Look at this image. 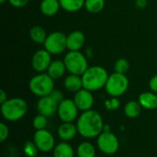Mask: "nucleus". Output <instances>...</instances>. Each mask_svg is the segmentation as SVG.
<instances>
[{
	"mask_svg": "<svg viewBox=\"0 0 157 157\" xmlns=\"http://www.w3.org/2000/svg\"><path fill=\"white\" fill-rule=\"evenodd\" d=\"M78 134L85 139H94L103 132L104 121L101 114L95 110L89 109L81 113L76 120Z\"/></svg>",
	"mask_w": 157,
	"mask_h": 157,
	"instance_id": "f257e3e1",
	"label": "nucleus"
},
{
	"mask_svg": "<svg viewBox=\"0 0 157 157\" xmlns=\"http://www.w3.org/2000/svg\"><path fill=\"white\" fill-rule=\"evenodd\" d=\"M109 76V75L104 67L100 65L89 66L82 75L83 86L91 92L100 90L105 87Z\"/></svg>",
	"mask_w": 157,
	"mask_h": 157,
	"instance_id": "f03ea898",
	"label": "nucleus"
},
{
	"mask_svg": "<svg viewBox=\"0 0 157 157\" xmlns=\"http://www.w3.org/2000/svg\"><path fill=\"white\" fill-rule=\"evenodd\" d=\"M0 109L4 120L14 122L25 117L28 112V103L21 98H12L1 104Z\"/></svg>",
	"mask_w": 157,
	"mask_h": 157,
	"instance_id": "7ed1b4c3",
	"label": "nucleus"
},
{
	"mask_svg": "<svg viewBox=\"0 0 157 157\" xmlns=\"http://www.w3.org/2000/svg\"><path fill=\"white\" fill-rule=\"evenodd\" d=\"M29 88L33 95L39 98L46 97L54 89V80L47 73H38L30 78Z\"/></svg>",
	"mask_w": 157,
	"mask_h": 157,
	"instance_id": "20e7f679",
	"label": "nucleus"
},
{
	"mask_svg": "<svg viewBox=\"0 0 157 157\" xmlns=\"http://www.w3.org/2000/svg\"><path fill=\"white\" fill-rule=\"evenodd\" d=\"M63 62L69 74L81 76L89 67L87 58L79 51H69L65 54Z\"/></svg>",
	"mask_w": 157,
	"mask_h": 157,
	"instance_id": "39448f33",
	"label": "nucleus"
},
{
	"mask_svg": "<svg viewBox=\"0 0 157 157\" xmlns=\"http://www.w3.org/2000/svg\"><path fill=\"white\" fill-rule=\"evenodd\" d=\"M129 85L130 82L126 75L114 72L109 75L104 88L109 97L120 98L127 92Z\"/></svg>",
	"mask_w": 157,
	"mask_h": 157,
	"instance_id": "423d86ee",
	"label": "nucleus"
},
{
	"mask_svg": "<svg viewBox=\"0 0 157 157\" xmlns=\"http://www.w3.org/2000/svg\"><path fill=\"white\" fill-rule=\"evenodd\" d=\"M98 151L106 155H115L120 148V141L112 132H102L97 138Z\"/></svg>",
	"mask_w": 157,
	"mask_h": 157,
	"instance_id": "0eeeda50",
	"label": "nucleus"
},
{
	"mask_svg": "<svg viewBox=\"0 0 157 157\" xmlns=\"http://www.w3.org/2000/svg\"><path fill=\"white\" fill-rule=\"evenodd\" d=\"M67 36L61 31H53L48 34L43 45L44 49L47 50L52 55L61 54L67 49L66 44Z\"/></svg>",
	"mask_w": 157,
	"mask_h": 157,
	"instance_id": "6e6552de",
	"label": "nucleus"
},
{
	"mask_svg": "<svg viewBox=\"0 0 157 157\" xmlns=\"http://www.w3.org/2000/svg\"><path fill=\"white\" fill-rule=\"evenodd\" d=\"M79 111L74 99L64 98L58 105L57 115L62 122H74L79 117Z\"/></svg>",
	"mask_w": 157,
	"mask_h": 157,
	"instance_id": "1a4fd4ad",
	"label": "nucleus"
},
{
	"mask_svg": "<svg viewBox=\"0 0 157 157\" xmlns=\"http://www.w3.org/2000/svg\"><path fill=\"white\" fill-rule=\"evenodd\" d=\"M32 141L38 147L39 151L41 153L52 152L53 148L56 145L54 136L50 131L46 129L35 131Z\"/></svg>",
	"mask_w": 157,
	"mask_h": 157,
	"instance_id": "9d476101",
	"label": "nucleus"
},
{
	"mask_svg": "<svg viewBox=\"0 0 157 157\" xmlns=\"http://www.w3.org/2000/svg\"><path fill=\"white\" fill-rule=\"evenodd\" d=\"M52 62V54L47 50L40 49L34 52L31 59V65L35 72L44 73L47 71Z\"/></svg>",
	"mask_w": 157,
	"mask_h": 157,
	"instance_id": "9b49d317",
	"label": "nucleus"
},
{
	"mask_svg": "<svg viewBox=\"0 0 157 157\" xmlns=\"http://www.w3.org/2000/svg\"><path fill=\"white\" fill-rule=\"evenodd\" d=\"M73 99L75 105L77 106L78 109L82 112L92 109L95 102L92 92L86 88H82L81 90L75 93Z\"/></svg>",
	"mask_w": 157,
	"mask_h": 157,
	"instance_id": "f8f14e48",
	"label": "nucleus"
},
{
	"mask_svg": "<svg viewBox=\"0 0 157 157\" xmlns=\"http://www.w3.org/2000/svg\"><path fill=\"white\" fill-rule=\"evenodd\" d=\"M58 103H56L50 96L40 98L37 102V110L39 114H41L47 118L52 117L54 114H57Z\"/></svg>",
	"mask_w": 157,
	"mask_h": 157,
	"instance_id": "ddd939ff",
	"label": "nucleus"
},
{
	"mask_svg": "<svg viewBox=\"0 0 157 157\" xmlns=\"http://www.w3.org/2000/svg\"><path fill=\"white\" fill-rule=\"evenodd\" d=\"M77 133V127L74 122H62L57 129V135L63 142L74 140Z\"/></svg>",
	"mask_w": 157,
	"mask_h": 157,
	"instance_id": "4468645a",
	"label": "nucleus"
},
{
	"mask_svg": "<svg viewBox=\"0 0 157 157\" xmlns=\"http://www.w3.org/2000/svg\"><path fill=\"white\" fill-rule=\"evenodd\" d=\"M86 42V36L80 30H74L67 35L66 44L68 51H80Z\"/></svg>",
	"mask_w": 157,
	"mask_h": 157,
	"instance_id": "2eb2a0df",
	"label": "nucleus"
},
{
	"mask_svg": "<svg viewBox=\"0 0 157 157\" xmlns=\"http://www.w3.org/2000/svg\"><path fill=\"white\" fill-rule=\"evenodd\" d=\"M137 100L144 109L154 110L157 109V94L152 92L151 90L141 93Z\"/></svg>",
	"mask_w": 157,
	"mask_h": 157,
	"instance_id": "dca6fc26",
	"label": "nucleus"
},
{
	"mask_svg": "<svg viewBox=\"0 0 157 157\" xmlns=\"http://www.w3.org/2000/svg\"><path fill=\"white\" fill-rule=\"evenodd\" d=\"M63 86L67 91L72 93H76L77 91L84 88L82 76L69 74L63 80Z\"/></svg>",
	"mask_w": 157,
	"mask_h": 157,
	"instance_id": "f3484780",
	"label": "nucleus"
},
{
	"mask_svg": "<svg viewBox=\"0 0 157 157\" xmlns=\"http://www.w3.org/2000/svg\"><path fill=\"white\" fill-rule=\"evenodd\" d=\"M66 71L67 70L63 60H53L46 72L53 80H56L63 77Z\"/></svg>",
	"mask_w": 157,
	"mask_h": 157,
	"instance_id": "a211bd4d",
	"label": "nucleus"
},
{
	"mask_svg": "<svg viewBox=\"0 0 157 157\" xmlns=\"http://www.w3.org/2000/svg\"><path fill=\"white\" fill-rule=\"evenodd\" d=\"M61 8L59 0H42L40 5V9L42 15L52 17L58 13Z\"/></svg>",
	"mask_w": 157,
	"mask_h": 157,
	"instance_id": "6ab92c4d",
	"label": "nucleus"
},
{
	"mask_svg": "<svg viewBox=\"0 0 157 157\" xmlns=\"http://www.w3.org/2000/svg\"><path fill=\"white\" fill-rule=\"evenodd\" d=\"M75 151L68 142H60L56 144L52 150V157H75Z\"/></svg>",
	"mask_w": 157,
	"mask_h": 157,
	"instance_id": "aec40b11",
	"label": "nucleus"
},
{
	"mask_svg": "<svg viewBox=\"0 0 157 157\" xmlns=\"http://www.w3.org/2000/svg\"><path fill=\"white\" fill-rule=\"evenodd\" d=\"M96 154L95 145L88 141L80 143L75 150V155L77 157H96Z\"/></svg>",
	"mask_w": 157,
	"mask_h": 157,
	"instance_id": "412c9836",
	"label": "nucleus"
},
{
	"mask_svg": "<svg viewBox=\"0 0 157 157\" xmlns=\"http://www.w3.org/2000/svg\"><path fill=\"white\" fill-rule=\"evenodd\" d=\"M143 107L138 100H130L128 101L123 109L124 114L129 119H136L142 113Z\"/></svg>",
	"mask_w": 157,
	"mask_h": 157,
	"instance_id": "4be33fe9",
	"label": "nucleus"
},
{
	"mask_svg": "<svg viewBox=\"0 0 157 157\" xmlns=\"http://www.w3.org/2000/svg\"><path fill=\"white\" fill-rule=\"evenodd\" d=\"M61 8L66 12H77L85 7L86 0H59Z\"/></svg>",
	"mask_w": 157,
	"mask_h": 157,
	"instance_id": "5701e85b",
	"label": "nucleus"
},
{
	"mask_svg": "<svg viewBox=\"0 0 157 157\" xmlns=\"http://www.w3.org/2000/svg\"><path fill=\"white\" fill-rule=\"evenodd\" d=\"M47 33L41 26H34L29 29V37L31 40L35 43L38 44H43L46 38H47Z\"/></svg>",
	"mask_w": 157,
	"mask_h": 157,
	"instance_id": "b1692460",
	"label": "nucleus"
},
{
	"mask_svg": "<svg viewBox=\"0 0 157 157\" xmlns=\"http://www.w3.org/2000/svg\"><path fill=\"white\" fill-rule=\"evenodd\" d=\"M105 6V0H86L85 8L91 14H97L103 10Z\"/></svg>",
	"mask_w": 157,
	"mask_h": 157,
	"instance_id": "393cba45",
	"label": "nucleus"
},
{
	"mask_svg": "<svg viewBox=\"0 0 157 157\" xmlns=\"http://www.w3.org/2000/svg\"><path fill=\"white\" fill-rule=\"evenodd\" d=\"M22 151L27 157H37L39 149L33 141H27L22 146Z\"/></svg>",
	"mask_w": 157,
	"mask_h": 157,
	"instance_id": "a878e982",
	"label": "nucleus"
},
{
	"mask_svg": "<svg viewBox=\"0 0 157 157\" xmlns=\"http://www.w3.org/2000/svg\"><path fill=\"white\" fill-rule=\"evenodd\" d=\"M129 69H130V63L125 58H120L114 63V70L116 73L126 75Z\"/></svg>",
	"mask_w": 157,
	"mask_h": 157,
	"instance_id": "bb28decb",
	"label": "nucleus"
},
{
	"mask_svg": "<svg viewBox=\"0 0 157 157\" xmlns=\"http://www.w3.org/2000/svg\"><path fill=\"white\" fill-rule=\"evenodd\" d=\"M47 125H48V118L41 114L36 115L32 121V126L35 129V131L44 130L47 128Z\"/></svg>",
	"mask_w": 157,
	"mask_h": 157,
	"instance_id": "cd10ccee",
	"label": "nucleus"
},
{
	"mask_svg": "<svg viewBox=\"0 0 157 157\" xmlns=\"http://www.w3.org/2000/svg\"><path fill=\"white\" fill-rule=\"evenodd\" d=\"M104 106L105 109L109 111H114L116 109H118L121 106V101L119 99V98H115V97H109V98H107L104 102Z\"/></svg>",
	"mask_w": 157,
	"mask_h": 157,
	"instance_id": "c85d7f7f",
	"label": "nucleus"
},
{
	"mask_svg": "<svg viewBox=\"0 0 157 157\" xmlns=\"http://www.w3.org/2000/svg\"><path fill=\"white\" fill-rule=\"evenodd\" d=\"M9 136V129L8 126L5 122H1L0 124V142L4 143Z\"/></svg>",
	"mask_w": 157,
	"mask_h": 157,
	"instance_id": "c756f323",
	"label": "nucleus"
},
{
	"mask_svg": "<svg viewBox=\"0 0 157 157\" xmlns=\"http://www.w3.org/2000/svg\"><path fill=\"white\" fill-rule=\"evenodd\" d=\"M56 103H58V104H60L63 99H64V97H63V93L61 91V90H59V89H53L52 91V93L49 95Z\"/></svg>",
	"mask_w": 157,
	"mask_h": 157,
	"instance_id": "7c9ffc66",
	"label": "nucleus"
},
{
	"mask_svg": "<svg viewBox=\"0 0 157 157\" xmlns=\"http://www.w3.org/2000/svg\"><path fill=\"white\" fill-rule=\"evenodd\" d=\"M9 4L14 6V7H24L25 6H27L29 2V0H8Z\"/></svg>",
	"mask_w": 157,
	"mask_h": 157,
	"instance_id": "2f4dec72",
	"label": "nucleus"
},
{
	"mask_svg": "<svg viewBox=\"0 0 157 157\" xmlns=\"http://www.w3.org/2000/svg\"><path fill=\"white\" fill-rule=\"evenodd\" d=\"M149 88L152 92L157 94V75H155L151 77L149 81Z\"/></svg>",
	"mask_w": 157,
	"mask_h": 157,
	"instance_id": "473e14b6",
	"label": "nucleus"
},
{
	"mask_svg": "<svg viewBox=\"0 0 157 157\" xmlns=\"http://www.w3.org/2000/svg\"><path fill=\"white\" fill-rule=\"evenodd\" d=\"M147 0H136L135 1V6L138 9H144L147 6Z\"/></svg>",
	"mask_w": 157,
	"mask_h": 157,
	"instance_id": "72a5a7b5",
	"label": "nucleus"
},
{
	"mask_svg": "<svg viewBox=\"0 0 157 157\" xmlns=\"http://www.w3.org/2000/svg\"><path fill=\"white\" fill-rule=\"evenodd\" d=\"M7 99H8L7 98V94L6 93V91L4 89H1L0 90V104H3Z\"/></svg>",
	"mask_w": 157,
	"mask_h": 157,
	"instance_id": "f704fd0d",
	"label": "nucleus"
},
{
	"mask_svg": "<svg viewBox=\"0 0 157 157\" xmlns=\"http://www.w3.org/2000/svg\"><path fill=\"white\" fill-rule=\"evenodd\" d=\"M111 128H110V126L109 125H104V129H103V132H111V130H110Z\"/></svg>",
	"mask_w": 157,
	"mask_h": 157,
	"instance_id": "c9c22d12",
	"label": "nucleus"
},
{
	"mask_svg": "<svg viewBox=\"0 0 157 157\" xmlns=\"http://www.w3.org/2000/svg\"><path fill=\"white\" fill-rule=\"evenodd\" d=\"M6 1H8V0H0V3H1V4H4V3L6 2Z\"/></svg>",
	"mask_w": 157,
	"mask_h": 157,
	"instance_id": "e433bc0d",
	"label": "nucleus"
},
{
	"mask_svg": "<svg viewBox=\"0 0 157 157\" xmlns=\"http://www.w3.org/2000/svg\"><path fill=\"white\" fill-rule=\"evenodd\" d=\"M40 157H49V156H40Z\"/></svg>",
	"mask_w": 157,
	"mask_h": 157,
	"instance_id": "4c0bfd02",
	"label": "nucleus"
}]
</instances>
